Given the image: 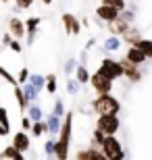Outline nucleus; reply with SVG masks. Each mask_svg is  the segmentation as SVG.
<instances>
[{
    "instance_id": "obj_1",
    "label": "nucleus",
    "mask_w": 152,
    "mask_h": 160,
    "mask_svg": "<svg viewBox=\"0 0 152 160\" xmlns=\"http://www.w3.org/2000/svg\"><path fill=\"white\" fill-rule=\"evenodd\" d=\"M71 125H73V112L67 114V119H65L63 127H60V137L59 142L54 143V154H56V158L65 160L67 156H69V152H67V148H69V137H71Z\"/></svg>"
},
{
    "instance_id": "obj_3",
    "label": "nucleus",
    "mask_w": 152,
    "mask_h": 160,
    "mask_svg": "<svg viewBox=\"0 0 152 160\" xmlns=\"http://www.w3.org/2000/svg\"><path fill=\"white\" fill-rule=\"evenodd\" d=\"M100 148L104 150V156L106 158H123V148H121V143L115 139L113 135H104V139H102V143H100Z\"/></svg>"
},
{
    "instance_id": "obj_5",
    "label": "nucleus",
    "mask_w": 152,
    "mask_h": 160,
    "mask_svg": "<svg viewBox=\"0 0 152 160\" xmlns=\"http://www.w3.org/2000/svg\"><path fill=\"white\" fill-rule=\"evenodd\" d=\"M98 73H100V75H104V77H108L113 81V79H117V77H121V75H123L121 62H115V60L106 58V60H102V65H100Z\"/></svg>"
},
{
    "instance_id": "obj_21",
    "label": "nucleus",
    "mask_w": 152,
    "mask_h": 160,
    "mask_svg": "<svg viewBox=\"0 0 152 160\" xmlns=\"http://www.w3.org/2000/svg\"><path fill=\"white\" fill-rule=\"evenodd\" d=\"M31 133L38 135V137H40L42 133H46V123H42V121H34V125H31Z\"/></svg>"
},
{
    "instance_id": "obj_24",
    "label": "nucleus",
    "mask_w": 152,
    "mask_h": 160,
    "mask_svg": "<svg viewBox=\"0 0 152 160\" xmlns=\"http://www.w3.org/2000/svg\"><path fill=\"white\" fill-rule=\"evenodd\" d=\"M77 81L79 83L90 81V75H88V71H86V67H77Z\"/></svg>"
},
{
    "instance_id": "obj_7",
    "label": "nucleus",
    "mask_w": 152,
    "mask_h": 160,
    "mask_svg": "<svg viewBox=\"0 0 152 160\" xmlns=\"http://www.w3.org/2000/svg\"><path fill=\"white\" fill-rule=\"evenodd\" d=\"M96 15H98L102 21H115V19L119 17V8H115V6H108V4H102L98 6V11H96Z\"/></svg>"
},
{
    "instance_id": "obj_39",
    "label": "nucleus",
    "mask_w": 152,
    "mask_h": 160,
    "mask_svg": "<svg viewBox=\"0 0 152 160\" xmlns=\"http://www.w3.org/2000/svg\"><path fill=\"white\" fill-rule=\"evenodd\" d=\"M11 40H13V36H11V33H4V38H2V42H4L6 46H8V42H11Z\"/></svg>"
},
{
    "instance_id": "obj_25",
    "label": "nucleus",
    "mask_w": 152,
    "mask_h": 160,
    "mask_svg": "<svg viewBox=\"0 0 152 160\" xmlns=\"http://www.w3.org/2000/svg\"><path fill=\"white\" fill-rule=\"evenodd\" d=\"M29 108V119L31 121H42V108L40 106H27Z\"/></svg>"
},
{
    "instance_id": "obj_41",
    "label": "nucleus",
    "mask_w": 152,
    "mask_h": 160,
    "mask_svg": "<svg viewBox=\"0 0 152 160\" xmlns=\"http://www.w3.org/2000/svg\"><path fill=\"white\" fill-rule=\"evenodd\" d=\"M42 2H44V4H50V2H52V0H42Z\"/></svg>"
},
{
    "instance_id": "obj_11",
    "label": "nucleus",
    "mask_w": 152,
    "mask_h": 160,
    "mask_svg": "<svg viewBox=\"0 0 152 160\" xmlns=\"http://www.w3.org/2000/svg\"><path fill=\"white\" fill-rule=\"evenodd\" d=\"M63 21H65V27H67L69 33H79V21L73 15H63Z\"/></svg>"
},
{
    "instance_id": "obj_23",
    "label": "nucleus",
    "mask_w": 152,
    "mask_h": 160,
    "mask_svg": "<svg viewBox=\"0 0 152 160\" xmlns=\"http://www.w3.org/2000/svg\"><path fill=\"white\" fill-rule=\"evenodd\" d=\"M119 38H108V40L104 42V48L106 50H111V52H115V50H119Z\"/></svg>"
},
{
    "instance_id": "obj_12",
    "label": "nucleus",
    "mask_w": 152,
    "mask_h": 160,
    "mask_svg": "<svg viewBox=\"0 0 152 160\" xmlns=\"http://www.w3.org/2000/svg\"><path fill=\"white\" fill-rule=\"evenodd\" d=\"M135 67H138V65H134V62H129V60L121 62V69H123V73H125V75H129V79H131V81H138V79H140V73L135 71Z\"/></svg>"
},
{
    "instance_id": "obj_31",
    "label": "nucleus",
    "mask_w": 152,
    "mask_h": 160,
    "mask_svg": "<svg viewBox=\"0 0 152 160\" xmlns=\"http://www.w3.org/2000/svg\"><path fill=\"white\" fill-rule=\"evenodd\" d=\"M27 77H29V71H27V69H21V73H19V77H17V83L23 85V83L27 81Z\"/></svg>"
},
{
    "instance_id": "obj_13",
    "label": "nucleus",
    "mask_w": 152,
    "mask_h": 160,
    "mask_svg": "<svg viewBox=\"0 0 152 160\" xmlns=\"http://www.w3.org/2000/svg\"><path fill=\"white\" fill-rule=\"evenodd\" d=\"M38 23H40V19L34 17V19H27L25 21V33H27V42H34V36H35V27H38Z\"/></svg>"
},
{
    "instance_id": "obj_33",
    "label": "nucleus",
    "mask_w": 152,
    "mask_h": 160,
    "mask_svg": "<svg viewBox=\"0 0 152 160\" xmlns=\"http://www.w3.org/2000/svg\"><path fill=\"white\" fill-rule=\"evenodd\" d=\"M8 46H11L13 52H21V50H23V48H21V44H19L17 40H11V42H8Z\"/></svg>"
},
{
    "instance_id": "obj_15",
    "label": "nucleus",
    "mask_w": 152,
    "mask_h": 160,
    "mask_svg": "<svg viewBox=\"0 0 152 160\" xmlns=\"http://www.w3.org/2000/svg\"><path fill=\"white\" fill-rule=\"evenodd\" d=\"M21 89H23V96L27 98V102H34L35 98H38V89H35V88L31 85L29 81H25V83H23V88H21Z\"/></svg>"
},
{
    "instance_id": "obj_17",
    "label": "nucleus",
    "mask_w": 152,
    "mask_h": 160,
    "mask_svg": "<svg viewBox=\"0 0 152 160\" xmlns=\"http://www.w3.org/2000/svg\"><path fill=\"white\" fill-rule=\"evenodd\" d=\"M59 129H60L59 117H56V114H50V119H48V123H46V131L48 133H56Z\"/></svg>"
},
{
    "instance_id": "obj_22",
    "label": "nucleus",
    "mask_w": 152,
    "mask_h": 160,
    "mask_svg": "<svg viewBox=\"0 0 152 160\" xmlns=\"http://www.w3.org/2000/svg\"><path fill=\"white\" fill-rule=\"evenodd\" d=\"M79 158H81V160H86V158H96V160H104L106 156H104V154H98L96 150H90V152H81V154H79Z\"/></svg>"
},
{
    "instance_id": "obj_10",
    "label": "nucleus",
    "mask_w": 152,
    "mask_h": 160,
    "mask_svg": "<svg viewBox=\"0 0 152 160\" xmlns=\"http://www.w3.org/2000/svg\"><path fill=\"white\" fill-rule=\"evenodd\" d=\"M144 58H146V54L142 52L138 46H134V48H129V50H127V60H129V62L140 65V62H144Z\"/></svg>"
},
{
    "instance_id": "obj_30",
    "label": "nucleus",
    "mask_w": 152,
    "mask_h": 160,
    "mask_svg": "<svg viewBox=\"0 0 152 160\" xmlns=\"http://www.w3.org/2000/svg\"><path fill=\"white\" fill-rule=\"evenodd\" d=\"M67 89H69L71 94H77V89H79V81H77V79H71V81L67 83Z\"/></svg>"
},
{
    "instance_id": "obj_2",
    "label": "nucleus",
    "mask_w": 152,
    "mask_h": 160,
    "mask_svg": "<svg viewBox=\"0 0 152 160\" xmlns=\"http://www.w3.org/2000/svg\"><path fill=\"white\" fill-rule=\"evenodd\" d=\"M94 108L98 114H117L121 104L111 94H100V98H96V102H94Z\"/></svg>"
},
{
    "instance_id": "obj_14",
    "label": "nucleus",
    "mask_w": 152,
    "mask_h": 160,
    "mask_svg": "<svg viewBox=\"0 0 152 160\" xmlns=\"http://www.w3.org/2000/svg\"><path fill=\"white\" fill-rule=\"evenodd\" d=\"M0 158H15V160H21V158H23V152H19L15 146H8L6 150H2V152H0Z\"/></svg>"
},
{
    "instance_id": "obj_18",
    "label": "nucleus",
    "mask_w": 152,
    "mask_h": 160,
    "mask_svg": "<svg viewBox=\"0 0 152 160\" xmlns=\"http://www.w3.org/2000/svg\"><path fill=\"white\" fill-rule=\"evenodd\" d=\"M15 98H17V102H19V106H21V110H25V108L29 106V102H27V98L23 96V89L19 88L17 83H15Z\"/></svg>"
},
{
    "instance_id": "obj_32",
    "label": "nucleus",
    "mask_w": 152,
    "mask_h": 160,
    "mask_svg": "<svg viewBox=\"0 0 152 160\" xmlns=\"http://www.w3.org/2000/svg\"><path fill=\"white\" fill-rule=\"evenodd\" d=\"M63 110H65L63 102H60V100H56V104H54V112H52V114H56V117H60V114H63Z\"/></svg>"
},
{
    "instance_id": "obj_27",
    "label": "nucleus",
    "mask_w": 152,
    "mask_h": 160,
    "mask_svg": "<svg viewBox=\"0 0 152 160\" xmlns=\"http://www.w3.org/2000/svg\"><path fill=\"white\" fill-rule=\"evenodd\" d=\"M0 77H4L6 81H8V83H13V85H15V83H17V79L13 77V75H11V73H8V71H6L4 67H0Z\"/></svg>"
},
{
    "instance_id": "obj_8",
    "label": "nucleus",
    "mask_w": 152,
    "mask_h": 160,
    "mask_svg": "<svg viewBox=\"0 0 152 160\" xmlns=\"http://www.w3.org/2000/svg\"><path fill=\"white\" fill-rule=\"evenodd\" d=\"M8 29H11V36L15 38V40H19V38L25 36V23L21 21V19L13 17L11 21H8Z\"/></svg>"
},
{
    "instance_id": "obj_16",
    "label": "nucleus",
    "mask_w": 152,
    "mask_h": 160,
    "mask_svg": "<svg viewBox=\"0 0 152 160\" xmlns=\"http://www.w3.org/2000/svg\"><path fill=\"white\" fill-rule=\"evenodd\" d=\"M27 81H29L31 85H34V88L38 89V92H42V88L46 85V77H42V75H35V73L27 77Z\"/></svg>"
},
{
    "instance_id": "obj_4",
    "label": "nucleus",
    "mask_w": 152,
    "mask_h": 160,
    "mask_svg": "<svg viewBox=\"0 0 152 160\" xmlns=\"http://www.w3.org/2000/svg\"><path fill=\"white\" fill-rule=\"evenodd\" d=\"M98 129L102 131L104 135H115V133L119 131V119H117V114H100Z\"/></svg>"
},
{
    "instance_id": "obj_26",
    "label": "nucleus",
    "mask_w": 152,
    "mask_h": 160,
    "mask_svg": "<svg viewBox=\"0 0 152 160\" xmlns=\"http://www.w3.org/2000/svg\"><path fill=\"white\" fill-rule=\"evenodd\" d=\"M46 88L50 94H56V77L54 75H48L46 77Z\"/></svg>"
},
{
    "instance_id": "obj_29",
    "label": "nucleus",
    "mask_w": 152,
    "mask_h": 160,
    "mask_svg": "<svg viewBox=\"0 0 152 160\" xmlns=\"http://www.w3.org/2000/svg\"><path fill=\"white\" fill-rule=\"evenodd\" d=\"M102 4H108V6H115V8H119V11H121L123 6H125V2H123V0H102Z\"/></svg>"
},
{
    "instance_id": "obj_34",
    "label": "nucleus",
    "mask_w": 152,
    "mask_h": 160,
    "mask_svg": "<svg viewBox=\"0 0 152 160\" xmlns=\"http://www.w3.org/2000/svg\"><path fill=\"white\" fill-rule=\"evenodd\" d=\"M34 4V0H17V6L19 8H29Z\"/></svg>"
},
{
    "instance_id": "obj_38",
    "label": "nucleus",
    "mask_w": 152,
    "mask_h": 160,
    "mask_svg": "<svg viewBox=\"0 0 152 160\" xmlns=\"http://www.w3.org/2000/svg\"><path fill=\"white\" fill-rule=\"evenodd\" d=\"M8 135V127H4V125H0V137Z\"/></svg>"
},
{
    "instance_id": "obj_36",
    "label": "nucleus",
    "mask_w": 152,
    "mask_h": 160,
    "mask_svg": "<svg viewBox=\"0 0 152 160\" xmlns=\"http://www.w3.org/2000/svg\"><path fill=\"white\" fill-rule=\"evenodd\" d=\"M75 65H77V62H75V60H73V58H71L69 62H67V67H65V71H67V73H71V71H73V69H75Z\"/></svg>"
},
{
    "instance_id": "obj_9",
    "label": "nucleus",
    "mask_w": 152,
    "mask_h": 160,
    "mask_svg": "<svg viewBox=\"0 0 152 160\" xmlns=\"http://www.w3.org/2000/svg\"><path fill=\"white\" fill-rule=\"evenodd\" d=\"M13 146H15L19 152L29 150V135H27L25 131H19V133H15V137H13Z\"/></svg>"
},
{
    "instance_id": "obj_28",
    "label": "nucleus",
    "mask_w": 152,
    "mask_h": 160,
    "mask_svg": "<svg viewBox=\"0 0 152 160\" xmlns=\"http://www.w3.org/2000/svg\"><path fill=\"white\" fill-rule=\"evenodd\" d=\"M0 125H4V127H8L11 129V123H8V114H6V108L0 106Z\"/></svg>"
},
{
    "instance_id": "obj_6",
    "label": "nucleus",
    "mask_w": 152,
    "mask_h": 160,
    "mask_svg": "<svg viewBox=\"0 0 152 160\" xmlns=\"http://www.w3.org/2000/svg\"><path fill=\"white\" fill-rule=\"evenodd\" d=\"M90 83H92V88L98 92V94H108L111 92V85L113 81L108 77H104V75H100V73H96L92 79H90Z\"/></svg>"
},
{
    "instance_id": "obj_35",
    "label": "nucleus",
    "mask_w": 152,
    "mask_h": 160,
    "mask_svg": "<svg viewBox=\"0 0 152 160\" xmlns=\"http://www.w3.org/2000/svg\"><path fill=\"white\" fill-rule=\"evenodd\" d=\"M44 150H46V154H48V156H52V154H54V142H46Z\"/></svg>"
},
{
    "instance_id": "obj_42",
    "label": "nucleus",
    "mask_w": 152,
    "mask_h": 160,
    "mask_svg": "<svg viewBox=\"0 0 152 160\" xmlns=\"http://www.w3.org/2000/svg\"><path fill=\"white\" fill-rule=\"evenodd\" d=\"M2 2H8V0H2Z\"/></svg>"
},
{
    "instance_id": "obj_40",
    "label": "nucleus",
    "mask_w": 152,
    "mask_h": 160,
    "mask_svg": "<svg viewBox=\"0 0 152 160\" xmlns=\"http://www.w3.org/2000/svg\"><path fill=\"white\" fill-rule=\"evenodd\" d=\"M121 19H125V21H131V19H134V15H131V12H123Z\"/></svg>"
},
{
    "instance_id": "obj_37",
    "label": "nucleus",
    "mask_w": 152,
    "mask_h": 160,
    "mask_svg": "<svg viewBox=\"0 0 152 160\" xmlns=\"http://www.w3.org/2000/svg\"><path fill=\"white\" fill-rule=\"evenodd\" d=\"M21 125H23V129H29V127H31V119H29V117H25V119L21 121Z\"/></svg>"
},
{
    "instance_id": "obj_19",
    "label": "nucleus",
    "mask_w": 152,
    "mask_h": 160,
    "mask_svg": "<svg viewBox=\"0 0 152 160\" xmlns=\"http://www.w3.org/2000/svg\"><path fill=\"white\" fill-rule=\"evenodd\" d=\"M135 46L140 48L146 56H152V40H138V42H135Z\"/></svg>"
},
{
    "instance_id": "obj_20",
    "label": "nucleus",
    "mask_w": 152,
    "mask_h": 160,
    "mask_svg": "<svg viewBox=\"0 0 152 160\" xmlns=\"http://www.w3.org/2000/svg\"><path fill=\"white\" fill-rule=\"evenodd\" d=\"M111 23H113V31H117V33H121V31L125 33V31H127V23H125L121 17H117L115 21H111Z\"/></svg>"
}]
</instances>
